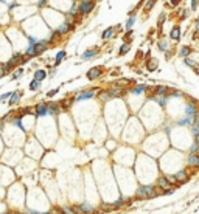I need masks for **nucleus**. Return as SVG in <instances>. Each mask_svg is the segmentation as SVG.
<instances>
[{
    "instance_id": "obj_1",
    "label": "nucleus",
    "mask_w": 199,
    "mask_h": 214,
    "mask_svg": "<svg viewBox=\"0 0 199 214\" xmlns=\"http://www.w3.org/2000/svg\"><path fill=\"white\" fill-rule=\"evenodd\" d=\"M159 194L156 192V188L153 185H142L137 188L135 191V197L139 200H146V199H153V197H157Z\"/></svg>"
},
{
    "instance_id": "obj_2",
    "label": "nucleus",
    "mask_w": 199,
    "mask_h": 214,
    "mask_svg": "<svg viewBox=\"0 0 199 214\" xmlns=\"http://www.w3.org/2000/svg\"><path fill=\"white\" fill-rule=\"evenodd\" d=\"M95 8V2L93 0H86V2L79 3V16H87L89 12H92Z\"/></svg>"
},
{
    "instance_id": "obj_3",
    "label": "nucleus",
    "mask_w": 199,
    "mask_h": 214,
    "mask_svg": "<svg viewBox=\"0 0 199 214\" xmlns=\"http://www.w3.org/2000/svg\"><path fill=\"white\" fill-rule=\"evenodd\" d=\"M48 115V104L47 102H39L34 106V116L36 118H42V116Z\"/></svg>"
},
{
    "instance_id": "obj_4",
    "label": "nucleus",
    "mask_w": 199,
    "mask_h": 214,
    "mask_svg": "<svg viewBox=\"0 0 199 214\" xmlns=\"http://www.w3.org/2000/svg\"><path fill=\"white\" fill-rule=\"evenodd\" d=\"M97 92V88H90V90H87V92H83V93H78L76 96H75V102H79V101H86V99H92L95 98V93Z\"/></svg>"
},
{
    "instance_id": "obj_5",
    "label": "nucleus",
    "mask_w": 199,
    "mask_h": 214,
    "mask_svg": "<svg viewBox=\"0 0 199 214\" xmlns=\"http://www.w3.org/2000/svg\"><path fill=\"white\" fill-rule=\"evenodd\" d=\"M100 54V50L97 47H93V48H87V50L81 54V59L83 61H92V59H95Z\"/></svg>"
},
{
    "instance_id": "obj_6",
    "label": "nucleus",
    "mask_w": 199,
    "mask_h": 214,
    "mask_svg": "<svg viewBox=\"0 0 199 214\" xmlns=\"http://www.w3.org/2000/svg\"><path fill=\"white\" fill-rule=\"evenodd\" d=\"M76 206H78L79 214H93L95 213V206L92 203H89V202H81Z\"/></svg>"
},
{
    "instance_id": "obj_7",
    "label": "nucleus",
    "mask_w": 199,
    "mask_h": 214,
    "mask_svg": "<svg viewBox=\"0 0 199 214\" xmlns=\"http://www.w3.org/2000/svg\"><path fill=\"white\" fill-rule=\"evenodd\" d=\"M101 74H103L101 67H92V68H89V70H87L86 76H87L89 81H95V79H100Z\"/></svg>"
},
{
    "instance_id": "obj_8",
    "label": "nucleus",
    "mask_w": 199,
    "mask_h": 214,
    "mask_svg": "<svg viewBox=\"0 0 199 214\" xmlns=\"http://www.w3.org/2000/svg\"><path fill=\"white\" fill-rule=\"evenodd\" d=\"M48 40H37L36 44H34V53H36V56L39 54H42L47 51V48H48Z\"/></svg>"
},
{
    "instance_id": "obj_9",
    "label": "nucleus",
    "mask_w": 199,
    "mask_h": 214,
    "mask_svg": "<svg viewBox=\"0 0 199 214\" xmlns=\"http://www.w3.org/2000/svg\"><path fill=\"white\" fill-rule=\"evenodd\" d=\"M22 120H23L22 115H16V116H12V118L10 120V123H11L12 127H17L19 130H22V132H26V129H25V126H23Z\"/></svg>"
},
{
    "instance_id": "obj_10",
    "label": "nucleus",
    "mask_w": 199,
    "mask_h": 214,
    "mask_svg": "<svg viewBox=\"0 0 199 214\" xmlns=\"http://www.w3.org/2000/svg\"><path fill=\"white\" fill-rule=\"evenodd\" d=\"M23 96V92H20V90H14L12 92V95L10 96V99H8V106H16V104H19V101H20V98Z\"/></svg>"
},
{
    "instance_id": "obj_11",
    "label": "nucleus",
    "mask_w": 199,
    "mask_h": 214,
    "mask_svg": "<svg viewBox=\"0 0 199 214\" xmlns=\"http://www.w3.org/2000/svg\"><path fill=\"white\" fill-rule=\"evenodd\" d=\"M47 104H48V115H50V116H58V115H59V112H61L59 102L50 101V102H47Z\"/></svg>"
},
{
    "instance_id": "obj_12",
    "label": "nucleus",
    "mask_w": 199,
    "mask_h": 214,
    "mask_svg": "<svg viewBox=\"0 0 199 214\" xmlns=\"http://www.w3.org/2000/svg\"><path fill=\"white\" fill-rule=\"evenodd\" d=\"M157 186H159L160 189H163V191L171 189V183L167 180V177H159L157 178Z\"/></svg>"
},
{
    "instance_id": "obj_13",
    "label": "nucleus",
    "mask_w": 199,
    "mask_h": 214,
    "mask_svg": "<svg viewBox=\"0 0 199 214\" xmlns=\"http://www.w3.org/2000/svg\"><path fill=\"white\" fill-rule=\"evenodd\" d=\"M47 76H48V74H47V72L44 70V68H37V70H34V79H36V81L42 82L44 79H47Z\"/></svg>"
},
{
    "instance_id": "obj_14",
    "label": "nucleus",
    "mask_w": 199,
    "mask_h": 214,
    "mask_svg": "<svg viewBox=\"0 0 199 214\" xmlns=\"http://www.w3.org/2000/svg\"><path fill=\"white\" fill-rule=\"evenodd\" d=\"M114 36H115V28H112V26L111 28H106L104 31L101 33V39L103 40H109V39H112Z\"/></svg>"
},
{
    "instance_id": "obj_15",
    "label": "nucleus",
    "mask_w": 199,
    "mask_h": 214,
    "mask_svg": "<svg viewBox=\"0 0 199 214\" xmlns=\"http://www.w3.org/2000/svg\"><path fill=\"white\" fill-rule=\"evenodd\" d=\"M107 93H109V98H118V96H121L123 95V88H120V87H114V88H109L107 90Z\"/></svg>"
},
{
    "instance_id": "obj_16",
    "label": "nucleus",
    "mask_w": 199,
    "mask_h": 214,
    "mask_svg": "<svg viewBox=\"0 0 199 214\" xmlns=\"http://www.w3.org/2000/svg\"><path fill=\"white\" fill-rule=\"evenodd\" d=\"M174 178H176V182H179V183H182V182H185L188 178V174H187V171L185 169H181V171H177L176 172V175H174Z\"/></svg>"
},
{
    "instance_id": "obj_17",
    "label": "nucleus",
    "mask_w": 199,
    "mask_h": 214,
    "mask_svg": "<svg viewBox=\"0 0 199 214\" xmlns=\"http://www.w3.org/2000/svg\"><path fill=\"white\" fill-rule=\"evenodd\" d=\"M65 56H67V53L64 51V50H61V51H58L56 53V56H54V67H58L61 62H62L64 59H65Z\"/></svg>"
},
{
    "instance_id": "obj_18",
    "label": "nucleus",
    "mask_w": 199,
    "mask_h": 214,
    "mask_svg": "<svg viewBox=\"0 0 199 214\" xmlns=\"http://www.w3.org/2000/svg\"><path fill=\"white\" fill-rule=\"evenodd\" d=\"M125 203H126V199H125V197H120V199H117L115 202L111 203V205H112V208H114V211H115V210L123 208V206H125Z\"/></svg>"
},
{
    "instance_id": "obj_19",
    "label": "nucleus",
    "mask_w": 199,
    "mask_h": 214,
    "mask_svg": "<svg viewBox=\"0 0 199 214\" xmlns=\"http://www.w3.org/2000/svg\"><path fill=\"white\" fill-rule=\"evenodd\" d=\"M167 92H168V87H165V85H157L154 88L156 96H167Z\"/></svg>"
},
{
    "instance_id": "obj_20",
    "label": "nucleus",
    "mask_w": 199,
    "mask_h": 214,
    "mask_svg": "<svg viewBox=\"0 0 199 214\" xmlns=\"http://www.w3.org/2000/svg\"><path fill=\"white\" fill-rule=\"evenodd\" d=\"M25 73V70H23V68L22 67H19V68H16V70H12V73H11V79H20V78H22V74Z\"/></svg>"
},
{
    "instance_id": "obj_21",
    "label": "nucleus",
    "mask_w": 199,
    "mask_h": 214,
    "mask_svg": "<svg viewBox=\"0 0 199 214\" xmlns=\"http://www.w3.org/2000/svg\"><path fill=\"white\" fill-rule=\"evenodd\" d=\"M185 112H187V116H196V107H195L193 102L187 104V107H185Z\"/></svg>"
},
{
    "instance_id": "obj_22",
    "label": "nucleus",
    "mask_w": 199,
    "mask_h": 214,
    "mask_svg": "<svg viewBox=\"0 0 199 214\" xmlns=\"http://www.w3.org/2000/svg\"><path fill=\"white\" fill-rule=\"evenodd\" d=\"M187 161H188L190 166H198V163H199V157H198L196 154H190L188 158H187Z\"/></svg>"
},
{
    "instance_id": "obj_23",
    "label": "nucleus",
    "mask_w": 199,
    "mask_h": 214,
    "mask_svg": "<svg viewBox=\"0 0 199 214\" xmlns=\"http://www.w3.org/2000/svg\"><path fill=\"white\" fill-rule=\"evenodd\" d=\"M145 90H146V85H145V84H139V85H135V87L132 88L131 93H132V95H142Z\"/></svg>"
},
{
    "instance_id": "obj_24",
    "label": "nucleus",
    "mask_w": 199,
    "mask_h": 214,
    "mask_svg": "<svg viewBox=\"0 0 199 214\" xmlns=\"http://www.w3.org/2000/svg\"><path fill=\"white\" fill-rule=\"evenodd\" d=\"M170 37L173 39V40H179V39H181V28H179V26H176V28L171 30Z\"/></svg>"
},
{
    "instance_id": "obj_25",
    "label": "nucleus",
    "mask_w": 199,
    "mask_h": 214,
    "mask_svg": "<svg viewBox=\"0 0 199 214\" xmlns=\"http://www.w3.org/2000/svg\"><path fill=\"white\" fill-rule=\"evenodd\" d=\"M131 50V44L129 42H125L121 47H120V50H118V56H125V54Z\"/></svg>"
},
{
    "instance_id": "obj_26",
    "label": "nucleus",
    "mask_w": 199,
    "mask_h": 214,
    "mask_svg": "<svg viewBox=\"0 0 199 214\" xmlns=\"http://www.w3.org/2000/svg\"><path fill=\"white\" fill-rule=\"evenodd\" d=\"M40 87H42V82H40V81L33 79V81L30 82V90H31V92H37Z\"/></svg>"
},
{
    "instance_id": "obj_27",
    "label": "nucleus",
    "mask_w": 199,
    "mask_h": 214,
    "mask_svg": "<svg viewBox=\"0 0 199 214\" xmlns=\"http://www.w3.org/2000/svg\"><path fill=\"white\" fill-rule=\"evenodd\" d=\"M153 99L157 102V104H160V106L163 107V106L167 104V101H168V96H156V95H154V96H153Z\"/></svg>"
},
{
    "instance_id": "obj_28",
    "label": "nucleus",
    "mask_w": 199,
    "mask_h": 214,
    "mask_svg": "<svg viewBox=\"0 0 199 214\" xmlns=\"http://www.w3.org/2000/svg\"><path fill=\"white\" fill-rule=\"evenodd\" d=\"M135 20H137V17L132 14L131 17H129V19L126 20V23H125V28H126V30H131L132 26H134V23H135Z\"/></svg>"
},
{
    "instance_id": "obj_29",
    "label": "nucleus",
    "mask_w": 199,
    "mask_h": 214,
    "mask_svg": "<svg viewBox=\"0 0 199 214\" xmlns=\"http://www.w3.org/2000/svg\"><path fill=\"white\" fill-rule=\"evenodd\" d=\"M59 213L61 214H75V211L72 210V206H67V205L59 206Z\"/></svg>"
},
{
    "instance_id": "obj_30",
    "label": "nucleus",
    "mask_w": 199,
    "mask_h": 214,
    "mask_svg": "<svg viewBox=\"0 0 199 214\" xmlns=\"http://www.w3.org/2000/svg\"><path fill=\"white\" fill-rule=\"evenodd\" d=\"M146 67H148L149 72H154L156 68H157V59H149L148 64H146Z\"/></svg>"
},
{
    "instance_id": "obj_31",
    "label": "nucleus",
    "mask_w": 199,
    "mask_h": 214,
    "mask_svg": "<svg viewBox=\"0 0 199 214\" xmlns=\"http://www.w3.org/2000/svg\"><path fill=\"white\" fill-rule=\"evenodd\" d=\"M188 54H190V47H185V45H184V47L181 48V54H179V56L185 59V58H188Z\"/></svg>"
},
{
    "instance_id": "obj_32",
    "label": "nucleus",
    "mask_w": 199,
    "mask_h": 214,
    "mask_svg": "<svg viewBox=\"0 0 199 214\" xmlns=\"http://www.w3.org/2000/svg\"><path fill=\"white\" fill-rule=\"evenodd\" d=\"M157 47H159V50H162V51H168V42L167 40H159Z\"/></svg>"
},
{
    "instance_id": "obj_33",
    "label": "nucleus",
    "mask_w": 199,
    "mask_h": 214,
    "mask_svg": "<svg viewBox=\"0 0 199 214\" xmlns=\"http://www.w3.org/2000/svg\"><path fill=\"white\" fill-rule=\"evenodd\" d=\"M198 152H199V144H198V143H193V146L190 148V154H196V155H198Z\"/></svg>"
},
{
    "instance_id": "obj_34",
    "label": "nucleus",
    "mask_w": 199,
    "mask_h": 214,
    "mask_svg": "<svg viewBox=\"0 0 199 214\" xmlns=\"http://www.w3.org/2000/svg\"><path fill=\"white\" fill-rule=\"evenodd\" d=\"M100 99H101L103 102H106L107 99H111V98H109V93H107V90H106V92H101V95H100Z\"/></svg>"
},
{
    "instance_id": "obj_35",
    "label": "nucleus",
    "mask_w": 199,
    "mask_h": 214,
    "mask_svg": "<svg viewBox=\"0 0 199 214\" xmlns=\"http://www.w3.org/2000/svg\"><path fill=\"white\" fill-rule=\"evenodd\" d=\"M58 92H59V88H51V90L47 92V98H53V96L56 95Z\"/></svg>"
},
{
    "instance_id": "obj_36",
    "label": "nucleus",
    "mask_w": 199,
    "mask_h": 214,
    "mask_svg": "<svg viewBox=\"0 0 199 214\" xmlns=\"http://www.w3.org/2000/svg\"><path fill=\"white\" fill-rule=\"evenodd\" d=\"M56 73H58V67H51L50 70L47 72V74H48L50 78H53V76H54V74H56Z\"/></svg>"
},
{
    "instance_id": "obj_37",
    "label": "nucleus",
    "mask_w": 199,
    "mask_h": 214,
    "mask_svg": "<svg viewBox=\"0 0 199 214\" xmlns=\"http://www.w3.org/2000/svg\"><path fill=\"white\" fill-rule=\"evenodd\" d=\"M12 95V92H6V93H3L2 96H0V101H6V99H10V96Z\"/></svg>"
},
{
    "instance_id": "obj_38",
    "label": "nucleus",
    "mask_w": 199,
    "mask_h": 214,
    "mask_svg": "<svg viewBox=\"0 0 199 214\" xmlns=\"http://www.w3.org/2000/svg\"><path fill=\"white\" fill-rule=\"evenodd\" d=\"M185 64H187V65H190V67H196V62L193 61V59H188V58H185Z\"/></svg>"
},
{
    "instance_id": "obj_39",
    "label": "nucleus",
    "mask_w": 199,
    "mask_h": 214,
    "mask_svg": "<svg viewBox=\"0 0 199 214\" xmlns=\"http://www.w3.org/2000/svg\"><path fill=\"white\" fill-rule=\"evenodd\" d=\"M154 2H156V0H148V2H146V6H145V9L149 11V9L154 6Z\"/></svg>"
},
{
    "instance_id": "obj_40",
    "label": "nucleus",
    "mask_w": 199,
    "mask_h": 214,
    "mask_svg": "<svg viewBox=\"0 0 199 214\" xmlns=\"http://www.w3.org/2000/svg\"><path fill=\"white\" fill-rule=\"evenodd\" d=\"M6 74V70H5V65L3 64H0V78H3Z\"/></svg>"
},
{
    "instance_id": "obj_41",
    "label": "nucleus",
    "mask_w": 199,
    "mask_h": 214,
    "mask_svg": "<svg viewBox=\"0 0 199 214\" xmlns=\"http://www.w3.org/2000/svg\"><path fill=\"white\" fill-rule=\"evenodd\" d=\"M165 17H167V16H165V12H162V14L159 16V26H160L163 22H165Z\"/></svg>"
},
{
    "instance_id": "obj_42",
    "label": "nucleus",
    "mask_w": 199,
    "mask_h": 214,
    "mask_svg": "<svg viewBox=\"0 0 199 214\" xmlns=\"http://www.w3.org/2000/svg\"><path fill=\"white\" fill-rule=\"evenodd\" d=\"M47 5V0H37V8H44Z\"/></svg>"
},
{
    "instance_id": "obj_43",
    "label": "nucleus",
    "mask_w": 199,
    "mask_h": 214,
    "mask_svg": "<svg viewBox=\"0 0 199 214\" xmlns=\"http://www.w3.org/2000/svg\"><path fill=\"white\" fill-rule=\"evenodd\" d=\"M196 8H198V0H191V9L195 11Z\"/></svg>"
},
{
    "instance_id": "obj_44",
    "label": "nucleus",
    "mask_w": 199,
    "mask_h": 214,
    "mask_svg": "<svg viewBox=\"0 0 199 214\" xmlns=\"http://www.w3.org/2000/svg\"><path fill=\"white\" fill-rule=\"evenodd\" d=\"M167 180H168L171 185H173V183L176 182V178H174V175H168V177H167Z\"/></svg>"
},
{
    "instance_id": "obj_45",
    "label": "nucleus",
    "mask_w": 199,
    "mask_h": 214,
    "mask_svg": "<svg viewBox=\"0 0 199 214\" xmlns=\"http://www.w3.org/2000/svg\"><path fill=\"white\" fill-rule=\"evenodd\" d=\"M177 3H179V0H171V6H176Z\"/></svg>"
},
{
    "instance_id": "obj_46",
    "label": "nucleus",
    "mask_w": 199,
    "mask_h": 214,
    "mask_svg": "<svg viewBox=\"0 0 199 214\" xmlns=\"http://www.w3.org/2000/svg\"><path fill=\"white\" fill-rule=\"evenodd\" d=\"M195 140H196L195 143H198V144H199V134H196V135H195Z\"/></svg>"
},
{
    "instance_id": "obj_47",
    "label": "nucleus",
    "mask_w": 199,
    "mask_h": 214,
    "mask_svg": "<svg viewBox=\"0 0 199 214\" xmlns=\"http://www.w3.org/2000/svg\"><path fill=\"white\" fill-rule=\"evenodd\" d=\"M171 56H173V53H171V51H167V59H170Z\"/></svg>"
},
{
    "instance_id": "obj_48",
    "label": "nucleus",
    "mask_w": 199,
    "mask_h": 214,
    "mask_svg": "<svg viewBox=\"0 0 199 214\" xmlns=\"http://www.w3.org/2000/svg\"><path fill=\"white\" fill-rule=\"evenodd\" d=\"M0 130H2V120H0Z\"/></svg>"
},
{
    "instance_id": "obj_49",
    "label": "nucleus",
    "mask_w": 199,
    "mask_h": 214,
    "mask_svg": "<svg viewBox=\"0 0 199 214\" xmlns=\"http://www.w3.org/2000/svg\"><path fill=\"white\" fill-rule=\"evenodd\" d=\"M3 214H14V213H10V211H8V213H3Z\"/></svg>"
},
{
    "instance_id": "obj_50",
    "label": "nucleus",
    "mask_w": 199,
    "mask_h": 214,
    "mask_svg": "<svg viewBox=\"0 0 199 214\" xmlns=\"http://www.w3.org/2000/svg\"><path fill=\"white\" fill-rule=\"evenodd\" d=\"M198 30H199V20H198Z\"/></svg>"
},
{
    "instance_id": "obj_51",
    "label": "nucleus",
    "mask_w": 199,
    "mask_h": 214,
    "mask_svg": "<svg viewBox=\"0 0 199 214\" xmlns=\"http://www.w3.org/2000/svg\"><path fill=\"white\" fill-rule=\"evenodd\" d=\"M198 168H199V163H198Z\"/></svg>"
}]
</instances>
